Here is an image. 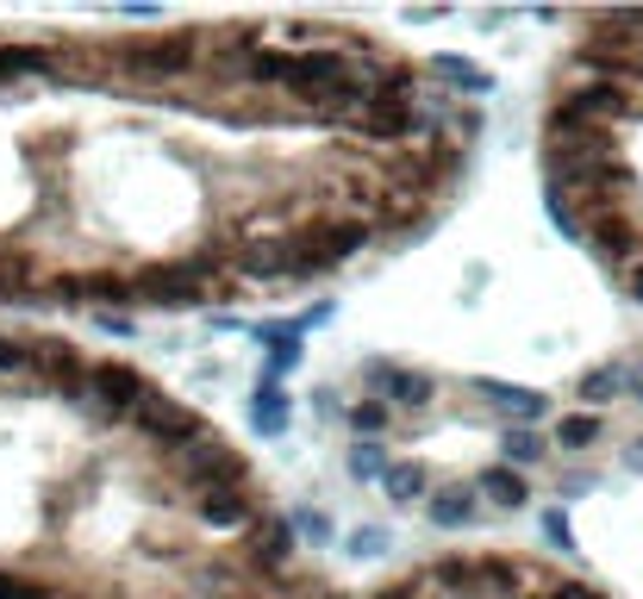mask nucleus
I'll list each match as a JSON object with an SVG mask.
<instances>
[{
	"label": "nucleus",
	"mask_w": 643,
	"mask_h": 599,
	"mask_svg": "<svg viewBox=\"0 0 643 599\" xmlns=\"http://www.w3.org/2000/svg\"><path fill=\"white\" fill-rule=\"evenodd\" d=\"M137 307H169V312H188V307H207L219 293V256H176V263H151L137 269Z\"/></svg>",
	"instance_id": "nucleus-1"
},
{
	"label": "nucleus",
	"mask_w": 643,
	"mask_h": 599,
	"mask_svg": "<svg viewBox=\"0 0 643 599\" xmlns=\"http://www.w3.org/2000/svg\"><path fill=\"white\" fill-rule=\"evenodd\" d=\"M113 69L125 81H137V88H163V81H181L195 69H207V57L195 51V38H163V44H125L113 57Z\"/></svg>",
	"instance_id": "nucleus-2"
},
{
	"label": "nucleus",
	"mask_w": 643,
	"mask_h": 599,
	"mask_svg": "<svg viewBox=\"0 0 643 599\" xmlns=\"http://www.w3.org/2000/svg\"><path fill=\"white\" fill-rule=\"evenodd\" d=\"M363 387H369L375 400H388L393 412H425L431 400H437V381H431L425 368L388 363V356H369V363H363Z\"/></svg>",
	"instance_id": "nucleus-3"
},
{
	"label": "nucleus",
	"mask_w": 643,
	"mask_h": 599,
	"mask_svg": "<svg viewBox=\"0 0 643 599\" xmlns=\"http://www.w3.org/2000/svg\"><path fill=\"white\" fill-rule=\"evenodd\" d=\"M144 437H156V444L163 450H195V444H207V437H213V431H207V419H200L195 407H181V400H169V393H163V400H156V412H151V431H144Z\"/></svg>",
	"instance_id": "nucleus-4"
},
{
	"label": "nucleus",
	"mask_w": 643,
	"mask_h": 599,
	"mask_svg": "<svg viewBox=\"0 0 643 599\" xmlns=\"http://www.w3.org/2000/svg\"><path fill=\"white\" fill-rule=\"evenodd\" d=\"M475 393H488L500 412H512L519 425H537V419H550V393H537V387H519V381H494V375H475Z\"/></svg>",
	"instance_id": "nucleus-5"
},
{
	"label": "nucleus",
	"mask_w": 643,
	"mask_h": 599,
	"mask_svg": "<svg viewBox=\"0 0 643 599\" xmlns=\"http://www.w3.org/2000/svg\"><path fill=\"white\" fill-rule=\"evenodd\" d=\"M475 512H481V493H475V487H437L425 500V519L437 524V531H468Z\"/></svg>",
	"instance_id": "nucleus-6"
},
{
	"label": "nucleus",
	"mask_w": 643,
	"mask_h": 599,
	"mask_svg": "<svg viewBox=\"0 0 643 599\" xmlns=\"http://www.w3.org/2000/svg\"><path fill=\"white\" fill-rule=\"evenodd\" d=\"M475 493H481V500L488 506H500V512H519V506L531 500V487H525V475H519V468H507V463H488L481 468V475H475Z\"/></svg>",
	"instance_id": "nucleus-7"
},
{
	"label": "nucleus",
	"mask_w": 643,
	"mask_h": 599,
	"mask_svg": "<svg viewBox=\"0 0 643 599\" xmlns=\"http://www.w3.org/2000/svg\"><path fill=\"white\" fill-rule=\"evenodd\" d=\"M251 562H256V568H269V575H293V524L288 519H263V524H256Z\"/></svg>",
	"instance_id": "nucleus-8"
},
{
	"label": "nucleus",
	"mask_w": 643,
	"mask_h": 599,
	"mask_svg": "<svg viewBox=\"0 0 643 599\" xmlns=\"http://www.w3.org/2000/svg\"><path fill=\"white\" fill-rule=\"evenodd\" d=\"M619 393H631V368L624 363H600V368H587L581 381H575V400H581L587 412H600L606 400H619Z\"/></svg>",
	"instance_id": "nucleus-9"
},
{
	"label": "nucleus",
	"mask_w": 643,
	"mask_h": 599,
	"mask_svg": "<svg viewBox=\"0 0 643 599\" xmlns=\"http://www.w3.org/2000/svg\"><path fill=\"white\" fill-rule=\"evenodd\" d=\"M63 57L44 44H0V81H25V76H57Z\"/></svg>",
	"instance_id": "nucleus-10"
},
{
	"label": "nucleus",
	"mask_w": 643,
	"mask_h": 599,
	"mask_svg": "<svg viewBox=\"0 0 643 599\" xmlns=\"http://www.w3.org/2000/svg\"><path fill=\"white\" fill-rule=\"evenodd\" d=\"M251 425L263 431V437H281V431H288V387H281V381H263V375H256Z\"/></svg>",
	"instance_id": "nucleus-11"
},
{
	"label": "nucleus",
	"mask_w": 643,
	"mask_h": 599,
	"mask_svg": "<svg viewBox=\"0 0 643 599\" xmlns=\"http://www.w3.org/2000/svg\"><path fill=\"white\" fill-rule=\"evenodd\" d=\"M544 456H550V450H544V431H537V425H512L507 437H500V463L519 468V475H525V468H537Z\"/></svg>",
	"instance_id": "nucleus-12"
},
{
	"label": "nucleus",
	"mask_w": 643,
	"mask_h": 599,
	"mask_svg": "<svg viewBox=\"0 0 643 599\" xmlns=\"http://www.w3.org/2000/svg\"><path fill=\"white\" fill-rule=\"evenodd\" d=\"M381 487H388V500H393V506H407V512H412V506H425V500H431V475H425L419 463H393V468H388V481H381Z\"/></svg>",
	"instance_id": "nucleus-13"
},
{
	"label": "nucleus",
	"mask_w": 643,
	"mask_h": 599,
	"mask_svg": "<svg viewBox=\"0 0 643 599\" xmlns=\"http://www.w3.org/2000/svg\"><path fill=\"white\" fill-rule=\"evenodd\" d=\"M431 76H444L450 88H463V95H494V76L481 69V63H468V57H437Z\"/></svg>",
	"instance_id": "nucleus-14"
},
{
	"label": "nucleus",
	"mask_w": 643,
	"mask_h": 599,
	"mask_svg": "<svg viewBox=\"0 0 643 599\" xmlns=\"http://www.w3.org/2000/svg\"><path fill=\"white\" fill-rule=\"evenodd\" d=\"M344 419H351L356 444H375V437H381V431L393 425V407H388V400H375V393H363V400H356V407L344 412Z\"/></svg>",
	"instance_id": "nucleus-15"
},
{
	"label": "nucleus",
	"mask_w": 643,
	"mask_h": 599,
	"mask_svg": "<svg viewBox=\"0 0 643 599\" xmlns=\"http://www.w3.org/2000/svg\"><path fill=\"white\" fill-rule=\"evenodd\" d=\"M600 444V412H568L556 419V450H587Z\"/></svg>",
	"instance_id": "nucleus-16"
},
{
	"label": "nucleus",
	"mask_w": 643,
	"mask_h": 599,
	"mask_svg": "<svg viewBox=\"0 0 643 599\" xmlns=\"http://www.w3.org/2000/svg\"><path fill=\"white\" fill-rule=\"evenodd\" d=\"M293 537H307L312 550H325V543L337 537V524H332V512H319V506H300V512H293Z\"/></svg>",
	"instance_id": "nucleus-17"
},
{
	"label": "nucleus",
	"mask_w": 643,
	"mask_h": 599,
	"mask_svg": "<svg viewBox=\"0 0 643 599\" xmlns=\"http://www.w3.org/2000/svg\"><path fill=\"white\" fill-rule=\"evenodd\" d=\"M344 468H351V481H388V456H381V444H356L351 456H344Z\"/></svg>",
	"instance_id": "nucleus-18"
},
{
	"label": "nucleus",
	"mask_w": 643,
	"mask_h": 599,
	"mask_svg": "<svg viewBox=\"0 0 643 599\" xmlns=\"http://www.w3.org/2000/svg\"><path fill=\"white\" fill-rule=\"evenodd\" d=\"M293 368H300V331L269 344V356H263V381H281V375H293Z\"/></svg>",
	"instance_id": "nucleus-19"
},
{
	"label": "nucleus",
	"mask_w": 643,
	"mask_h": 599,
	"mask_svg": "<svg viewBox=\"0 0 643 599\" xmlns=\"http://www.w3.org/2000/svg\"><path fill=\"white\" fill-rule=\"evenodd\" d=\"M0 599H57V587H51V580H32V575L0 568Z\"/></svg>",
	"instance_id": "nucleus-20"
},
{
	"label": "nucleus",
	"mask_w": 643,
	"mask_h": 599,
	"mask_svg": "<svg viewBox=\"0 0 643 599\" xmlns=\"http://www.w3.org/2000/svg\"><path fill=\"white\" fill-rule=\"evenodd\" d=\"M344 543H351V556H388L393 537H388V524H356Z\"/></svg>",
	"instance_id": "nucleus-21"
},
{
	"label": "nucleus",
	"mask_w": 643,
	"mask_h": 599,
	"mask_svg": "<svg viewBox=\"0 0 643 599\" xmlns=\"http://www.w3.org/2000/svg\"><path fill=\"white\" fill-rule=\"evenodd\" d=\"M544 537L556 543L563 556H575V531H568V512H563V506H550V512H544Z\"/></svg>",
	"instance_id": "nucleus-22"
},
{
	"label": "nucleus",
	"mask_w": 643,
	"mask_h": 599,
	"mask_svg": "<svg viewBox=\"0 0 643 599\" xmlns=\"http://www.w3.org/2000/svg\"><path fill=\"white\" fill-rule=\"evenodd\" d=\"M332 300H319V307H307V312H293V325H300V331H319V325H332Z\"/></svg>",
	"instance_id": "nucleus-23"
},
{
	"label": "nucleus",
	"mask_w": 643,
	"mask_h": 599,
	"mask_svg": "<svg viewBox=\"0 0 643 599\" xmlns=\"http://www.w3.org/2000/svg\"><path fill=\"white\" fill-rule=\"evenodd\" d=\"M619 281H624V293H631V300L643 307V256L631 263V269H619Z\"/></svg>",
	"instance_id": "nucleus-24"
},
{
	"label": "nucleus",
	"mask_w": 643,
	"mask_h": 599,
	"mask_svg": "<svg viewBox=\"0 0 643 599\" xmlns=\"http://www.w3.org/2000/svg\"><path fill=\"white\" fill-rule=\"evenodd\" d=\"M544 599H606V594H594V587H556V594H544Z\"/></svg>",
	"instance_id": "nucleus-25"
},
{
	"label": "nucleus",
	"mask_w": 643,
	"mask_h": 599,
	"mask_svg": "<svg viewBox=\"0 0 643 599\" xmlns=\"http://www.w3.org/2000/svg\"><path fill=\"white\" fill-rule=\"evenodd\" d=\"M631 393L643 400V363H631Z\"/></svg>",
	"instance_id": "nucleus-26"
}]
</instances>
